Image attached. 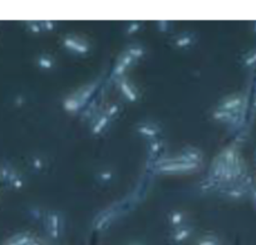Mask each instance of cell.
Returning a JSON list of instances; mask_svg holds the SVG:
<instances>
[{
  "mask_svg": "<svg viewBox=\"0 0 256 245\" xmlns=\"http://www.w3.org/2000/svg\"><path fill=\"white\" fill-rule=\"evenodd\" d=\"M46 234L52 239H58L63 230V220L56 212H50L46 217Z\"/></svg>",
  "mask_w": 256,
  "mask_h": 245,
  "instance_id": "cell-1",
  "label": "cell"
},
{
  "mask_svg": "<svg viewBox=\"0 0 256 245\" xmlns=\"http://www.w3.org/2000/svg\"><path fill=\"white\" fill-rule=\"evenodd\" d=\"M63 43L66 48L78 54H84L90 51V46L83 39L76 38V37H66Z\"/></svg>",
  "mask_w": 256,
  "mask_h": 245,
  "instance_id": "cell-2",
  "label": "cell"
},
{
  "mask_svg": "<svg viewBox=\"0 0 256 245\" xmlns=\"http://www.w3.org/2000/svg\"><path fill=\"white\" fill-rule=\"evenodd\" d=\"M117 85H118V87H120V92L123 93V96H124V97L127 98L128 101L134 102V101L137 100L136 88H134V86L130 83V81H128L126 77H120V78H117Z\"/></svg>",
  "mask_w": 256,
  "mask_h": 245,
  "instance_id": "cell-3",
  "label": "cell"
},
{
  "mask_svg": "<svg viewBox=\"0 0 256 245\" xmlns=\"http://www.w3.org/2000/svg\"><path fill=\"white\" fill-rule=\"evenodd\" d=\"M244 102H245V97H241V96H232V97L225 98V100L220 103L218 110L236 112V111H238L242 107Z\"/></svg>",
  "mask_w": 256,
  "mask_h": 245,
  "instance_id": "cell-4",
  "label": "cell"
},
{
  "mask_svg": "<svg viewBox=\"0 0 256 245\" xmlns=\"http://www.w3.org/2000/svg\"><path fill=\"white\" fill-rule=\"evenodd\" d=\"M34 239H36V237L32 236L30 234L20 232V234H16L14 235V236L9 237L3 245H30Z\"/></svg>",
  "mask_w": 256,
  "mask_h": 245,
  "instance_id": "cell-5",
  "label": "cell"
},
{
  "mask_svg": "<svg viewBox=\"0 0 256 245\" xmlns=\"http://www.w3.org/2000/svg\"><path fill=\"white\" fill-rule=\"evenodd\" d=\"M191 234H192L191 227L181 225V226L178 227H174V232H172V239H174V241L177 242V244H181V242L186 241V240L191 236Z\"/></svg>",
  "mask_w": 256,
  "mask_h": 245,
  "instance_id": "cell-6",
  "label": "cell"
},
{
  "mask_svg": "<svg viewBox=\"0 0 256 245\" xmlns=\"http://www.w3.org/2000/svg\"><path fill=\"white\" fill-rule=\"evenodd\" d=\"M113 217H114V215H112V212L104 211L102 215H100V216L94 220V224H93L94 225V229L96 230H104L106 227L110 226V224L112 222Z\"/></svg>",
  "mask_w": 256,
  "mask_h": 245,
  "instance_id": "cell-7",
  "label": "cell"
},
{
  "mask_svg": "<svg viewBox=\"0 0 256 245\" xmlns=\"http://www.w3.org/2000/svg\"><path fill=\"white\" fill-rule=\"evenodd\" d=\"M137 131H138V133H141L142 136H144V137H148L151 138V140H156L157 135L160 133V128L156 127V126H152V125H141L137 127Z\"/></svg>",
  "mask_w": 256,
  "mask_h": 245,
  "instance_id": "cell-8",
  "label": "cell"
},
{
  "mask_svg": "<svg viewBox=\"0 0 256 245\" xmlns=\"http://www.w3.org/2000/svg\"><path fill=\"white\" fill-rule=\"evenodd\" d=\"M180 155L186 158L187 161H190V162L200 163L201 161V152L198 150H196V148H184Z\"/></svg>",
  "mask_w": 256,
  "mask_h": 245,
  "instance_id": "cell-9",
  "label": "cell"
},
{
  "mask_svg": "<svg viewBox=\"0 0 256 245\" xmlns=\"http://www.w3.org/2000/svg\"><path fill=\"white\" fill-rule=\"evenodd\" d=\"M110 120V118L108 117V116H106V115H102V116H100L98 118H96L94 125H93V128H92V132L93 133H100V132H102V131L104 130L106 127H107Z\"/></svg>",
  "mask_w": 256,
  "mask_h": 245,
  "instance_id": "cell-10",
  "label": "cell"
},
{
  "mask_svg": "<svg viewBox=\"0 0 256 245\" xmlns=\"http://www.w3.org/2000/svg\"><path fill=\"white\" fill-rule=\"evenodd\" d=\"M192 42H194V37L187 34V36L178 37V38L174 41V44H176V47H180V48H186V47L191 46Z\"/></svg>",
  "mask_w": 256,
  "mask_h": 245,
  "instance_id": "cell-11",
  "label": "cell"
},
{
  "mask_svg": "<svg viewBox=\"0 0 256 245\" xmlns=\"http://www.w3.org/2000/svg\"><path fill=\"white\" fill-rule=\"evenodd\" d=\"M170 221H171V224L174 225V227L181 226V225L184 224V214H182V212H180V211H174V214L170 216Z\"/></svg>",
  "mask_w": 256,
  "mask_h": 245,
  "instance_id": "cell-12",
  "label": "cell"
},
{
  "mask_svg": "<svg viewBox=\"0 0 256 245\" xmlns=\"http://www.w3.org/2000/svg\"><path fill=\"white\" fill-rule=\"evenodd\" d=\"M244 64H245L246 67L256 66V48L248 52V53L244 57Z\"/></svg>",
  "mask_w": 256,
  "mask_h": 245,
  "instance_id": "cell-13",
  "label": "cell"
},
{
  "mask_svg": "<svg viewBox=\"0 0 256 245\" xmlns=\"http://www.w3.org/2000/svg\"><path fill=\"white\" fill-rule=\"evenodd\" d=\"M127 53L130 54V56H131L134 59H138L144 54V49L142 48V47H138V46L130 47V48L127 49Z\"/></svg>",
  "mask_w": 256,
  "mask_h": 245,
  "instance_id": "cell-14",
  "label": "cell"
},
{
  "mask_svg": "<svg viewBox=\"0 0 256 245\" xmlns=\"http://www.w3.org/2000/svg\"><path fill=\"white\" fill-rule=\"evenodd\" d=\"M38 64L40 68H44V69H50L52 67H53L54 62L53 59L50 58V57L48 56H42L38 58Z\"/></svg>",
  "mask_w": 256,
  "mask_h": 245,
  "instance_id": "cell-15",
  "label": "cell"
},
{
  "mask_svg": "<svg viewBox=\"0 0 256 245\" xmlns=\"http://www.w3.org/2000/svg\"><path fill=\"white\" fill-rule=\"evenodd\" d=\"M198 245H221V242L215 236H204L198 240Z\"/></svg>",
  "mask_w": 256,
  "mask_h": 245,
  "instance_id": "cell-16",
  "label": "cell"
},
{
  "mask_svg": "<svg viewBox=\"0 0 256 245\" xmlns=\"http://www.w3.org/2000/svg\"><path fill=\"white\" fill-rule=\"evenodd\" d=\"M162 145L158 140H152L151 143H150V155L151 156H156L158 155V152L161 151Z\"/></svg>",
  "mask_w": 256,
  "mask_h": 245,
  "instance_id": "cell-17",
  "label": "cell"
},
{
  "mask_svg": "<svg viewBox=\"0 0 256 245\" xmlns=\"http://www.w3.org/2000/svg\"><path fill=\"white\" fill-rule=\"evenodd\" d=\"M117 62H120V63H122L123 66L124 67H130V66H132V63H134V59L132 58L131 56H130V54L127 53V52H126L124 54H122V56L120 57V58H118V61Z\"/></svg>",
  "mask_w": 256,
  "mask_h": 245,
  "instance_id": "cell-18",
  "label": "cell"
},
{
  "mask_svg": "<svg viewBox=\"0 0 256 245\" xmlns=\"http://www.w3.org/2000/svg\"><path fill=\"white\" fill-rule=\"evenodd\" d=\"M28 27L34 33H38V32L42 31V23H36V22H29Z\"/></svg>",
  "mask_w": 256,
  "mask_h": 245,
  "instance_id": "cell-19",
  "label": "cell"
},
{
  "mask_svg": "<svg viewBox=\"0 0 256 245\" xmlns=\"http://www.w3.org/2000/svg\"><path fill=\"white\" fill-rule=\"evenodd\" d=\"M118 108H120V107H118V105L110 106V107L108 108L107 111H106V116H108V117H110V118H112L113 116H114L116 113L118 112Z\"/></svg>",
  "mask_w": 256,
  "mask_h": 245,
  "instance_id": "cell-20",
  "label": "cell"
},
{
  "mask_svg": "<svg viewBox=\"0 0 256 245\" xmlns=\"http://www.w3.org/2000/svg\"><path fill=\"white\" fill-rule=\"evenodd\" d=\"M110 179H112V174H110V172L104 171V172H100V181H110Z\"/></svg>",
  "mask_w": 256,
  "mask_h": 245,
  "instance_id": "cell-21",
  "label": "cell"
},
{
  "mask_svg": "<svg viewBox=\"0 0 256 245\" xmlns=\"http://www.w3.org/2000/svg\"><path fill=\"white\" fill-rule=\"evenodd\" d=\"M140 29V24L138 23H134L132 26H130V28H128V34H132L134 33V32H137Z\"/></svg>",
  "mask_w": 256,
  "mask_h": 245,
  "instance_id": "cell-22",
  "label": "cell"
},
{
  "mask_svg": "<svg viewBox=\"0 0 256 245\" xmlns=\"http://www.w3.org/2000/svg\"><path fill=\"white\" fill-rule=\"evenodd\" d=\"M34 163H36V167H39V169H40V167H42L40 158H36V160H34Z\"/></svg>",
  "mask_w": 256,
  "mask_h": 245,
  "instance_id": "cell-23",
  "label": "cell"
},
{
  "mask_svg": "<svg viewBox=\"0 0 256 245\" xmlns=\"http://www.w3.org/2000/svg\"><path fill=\"white\" fill-rule=\"evenodd\" d=\"M251 191H252V197L256 202V187H252V189H251Z\"/></svg>",
  "mask_w": 256,
  "mask_h": 245,
  "instance_id": "cell-24",
  "label": "cell"
},
{
  "mask_svg": "<svg viewBox=\"0 0 256 245\" xmlns=\"http://www.w3.org/2000/svg\"><path fill=\"white\" fill-rule=\"evenodd\" d=\"M255 92H256V83H255Z\"/></svg>",
  "mask_w": 256,
  "mask_h": 245,
  "instance_id": "cell-25",
  "label": "cell"
},
{
  "mask_svg": "<svg viewBox=\"0 0 256 245\" xmlns=\"http://www.w3.org/2000/svg\"><path fill=\"white\" fill-rule=\"evenodd\" d=\"M134 245H138V244H134Z\"/></svg>",
  "mask_w": 256,
  "mask_h": 245,
  "instance_id": "cell-26",
  "label": "cell"
}]
</instances>
